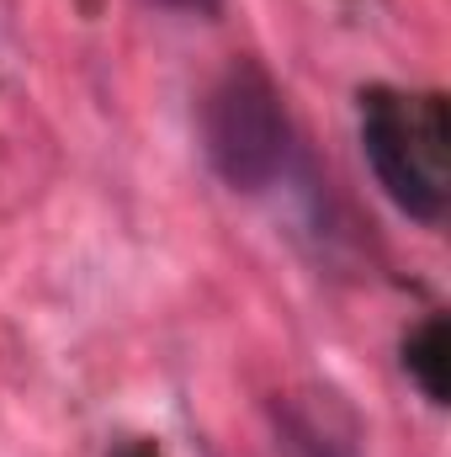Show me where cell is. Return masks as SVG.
I'll return each mask as SVG.
<instances>
[{"label": "cell", "mask_w": 451, "mask_h": 457, "mask_svg": "<svg viewBox=\"0 0 451 457\" xmlns=\"http://www.w3.org/2000/svg\"><path fill=\"white\" fill-rule=\"evenodd\" d=\"M361 149L377 187L420 224L447 219V117L441 102H404L388 91L361 96Z\"/></svg>", "instance_id": "cell-1"}, {"label": "cell", "mask_w": 451, "mask_h": 457, "mask_svg": "<svg viewBox=\"0 0 451 457\" xmlns=\"http://www.w3.org/2000/svg\"><path fill=\"white\" fill-rule=\"evenodd\" d=\"M202 144L234 192H266L287 170V112L260 64H234L202 102Z\"/></svg>", "instance_id": "cell-2"}, {"label": "cell", "mask_w": 451, "mask_h": 457, "mask_svg": "<svg viewBox=\"0 0 451 457\" xmlns=\"http://www.w3.org/2000/svg\"><path fill=\"white\" fill-rule=\"evenodd\" d=\"M276 457H356V447L330 426V415L287 399L276 410Z\"/></svg>", "instance_id": "cell-3"}, {"label": "cell", "mask_w": 451, "mask_h": 457, "mask_svg": "<svg viewBox=\"0 0 451 457\" xmlns=\"http://www.w3.org/2000/svg\"><path fill=\"white\" fill-rule=\"evenodd\" d=\"M447 320H430V325H420L409 345H404V367H409V378L425 388V399L430 404H447Z\"/></svg>", "instance_id": "cell-4"}, {"label": "cell", "mask_w": 451, "mask_h": 457, "mask_svg": "<svg viewBox=\"0 0 451 457\" xmlns=\"http://www.w3.org/2000/svg\"><path fill=\"white\" fill-rule=\"evenodd\" d=\"M165 11H197V16H208V11H218V0H160Z\"/></svg>", "instance_id": "cell-5"}, {"label": "cell", "mask_w": 451, "mask_h": 457, "mask_svg": "<svg viewBox=\"0 0 451 457\" xmlns=\"http://www.w3.org/2000/svg\"><path fill=\"white\" fill-rule=\"evenodd\" d=\"M122 457H160V453H154V447H127Z\"/></svg>", "instance_id": "cell-6"}]
</instances>
